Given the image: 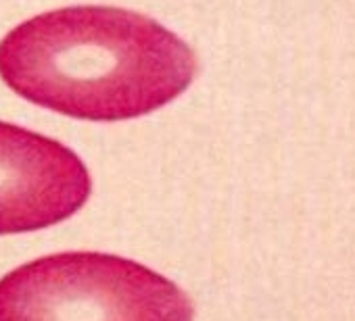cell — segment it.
<instances>
[{
    "label": "cell",
    "instance_id": "1",
    "mask_svg": "<svg viewBox=\"0 0 355 321\" xmlns=\"http://www.w3.org/2000/svg\"><path fill=\"white\" fill-rule=\"evenodd\" d=\"M193 48L142 13L78 5L40 13L0 40V77L28 102L82 121H128L180 98Z\"/></svg>",
    "mask_w": 355,
    "mask_h": 321
},
{
    "label": "cell",
    "instance_id": "2",
    "mask_svg": "<svg viewBox=\"0 0 355 321\" xmlns=\"http://www.w3.org/2000/svg\"><path fill=\"white\" fill-rule=\"evenodd\" d=\"M0 321H195V306L173 279L134 259L67 250L0 279Z\"/></svg>",
    "mask_w": 355,
    "mask_h": 321
},
{
    "label": "cell",
    "instance_id": "3",
    "mask_svg": "<svg viewBox=\"0 0 355 321\" xmlns=\"http://www.w3.org/2000/svg\"><path fill=\"white\" fill-rule=\"evenodd\" d=\"M92 178L63 142L0 121V236L38 232L73 217Z\"/></svg>",
    "mask_w": 355,
    "mask_h": 321
}]
</instances>
